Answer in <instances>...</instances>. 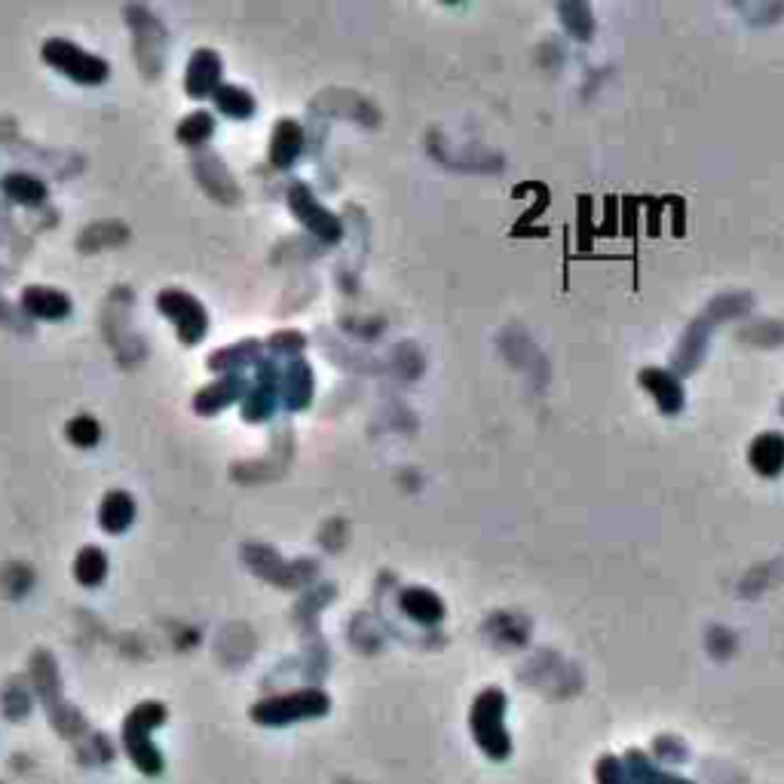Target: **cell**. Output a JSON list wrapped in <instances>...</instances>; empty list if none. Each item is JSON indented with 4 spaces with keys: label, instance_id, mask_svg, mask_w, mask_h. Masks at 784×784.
<instances>
[{
    "label": "cell",
    "instance_id": "1",
    "mask_svg": "<svg viewBox=\"0 0 784 784\" xmlns=\"http://www.w3.org/2000/svg\"><path fill=\"white\" fill-rule=\"evenodd\" d=\"M751 307V298L748 294H720V298L686 328L683 334V343H680V350L674 356V365L680 371H693L699 362H702V353H705V343H708V334L729 316H739Z\"/></svg>",
    "mask_w": 784,
    "mask_h": 784
},
{
    "label": "cell",
    "instance_id": "2",
    "mask_svg": "<svg viewBox=\"0 0 784 784\" xmlns=\"http://www.w3.org/2000/svg\"><path fill=\"white\" fill-rule=\"evenodd\" d=\"M166 720V708L160 702H141L132 708V714L123 723V742L132 757V763L144 775H157L163 769V754L151 742V729Z\"/></svg>",
    "mask_w": 784,
    "mask_h": 784
},
{
    "label": "cell",
    "instance_id": "3",
    "mask_svg": "<svg viewBox=\"0 0 784 784\" xmlns=\"http://www.w3.org/2000/svg\"><path fill=\"white\" fill-rule=\"evenodd\" d=\"M506 696L500 690H484L475 705H472V735L478 748L490 757V760H506L512 751L509 732H506Z\"/></svg>",
    "mask_w": 784,
    "mask_h": 784
},
{
    "label": "cell",
    "instance_id": "4",
    "mask_svg": "<svg viewBox=\"0 0 784 784\" xmlns=\"http://www.w3.org/2000/svg\"><path fill=\"white\" fill-rule=\"evenodd\" d=\"M43 59H46V65L62 71L68 80L83 83V86H98V83H105L108 74H111V65L102 56L86 53L83 46H77L65 37L43 40Z\"/></svg>",
    "mask_w": 784,
    "mask_h": 784
},
{
    "label": "cell",
    "instance_id": "5",
    "mask_svg": "<svg viewBox=\"0 0 784 784\" xmlns=\"http://www.w3.org/2000/svg\"><path fill=\"white\" fill-rule=\"evenodd\" d=\"M157 310L175 325L184 347H196L209 334V313L206 307L193 298L190 291L181 288H163L157 294Z\"/></svg>",
    "mask_w": 784,
    "mask_h": 784
},
{
    "label": "cell",
    "instance_id": "6",
    "mask_svg": "<svg viewBox=\"0 0 784 784\" xmlns=\"http://www.w3.org/2000/svg\"><path fill=\"white\" fill-rule=\"evenodd\" d=\"M331 699L322 690H301V693H288V696H276L267 702H258L252 708V717L264 726H288L298 720H313L328 714Z\"/></svg>",
    "mask_w": 784,
    "mask_h": 784
},
{
    "label": "cell",
    "instance_id": "7",
    "mask_svg": "<svg viewBox=\"0 0 784 784\" xmlns=\"http://www.w3.org/2000/svg\"><path fill=\"white\" fill-rule=\"evenodd\" d=\"M242 558H245V564H249L252 573H258L261 579L282 585V588H301L304 582H310L316 576L313 561H285L270 546H261V543L245 546Z\"/></svg>",
    "mask_w": 784,
    "mask_h": 784
},
{
    "label": "cell",
    "instance_id": "8",
    "mask_svg": "<svg viewBox=\"0 0 784 784\" xmlns=\"http://www.w3.org/2000/svg\"><path fill=\"white\" fill-rule=\"evenodd\" d=\"M126 19L135 40V62L147 77H157L163 68V46H166V28L163 22L144 7H126Z\"/></svg>",
    "mask_w": 784,
    "mask_h": 784
},
{
    "label": "cell",
    "instance_id": "9",
    "mask_svg": "<svg viewBox=\"0 0 784 784\" xmlns=\"http://www.w3.org/2000/svg\"><path fill=\"white\" fill-rule=\"evenodd\" d=\"M31 677H34V690L37 696L43 699V705L49 708V717L53 723L62 729V732H71V729H80L83 720L74 708H68L62 702V686H59V671H56V662L49 653H34L31 659Z\"/></svg>",
    "mask_w": 784,
    "mask_h": 784
},
{
    "label": "cell",
    "instance_id": "10",
    "mask_svg": "<svg viewBox=\"0 0 784 784\" xmlns=\"http://www.w3.org/2000/svg\"><path fill=\"white\" fill-rule=\"evenodd\" d=\"M288 209H291V215L298 218L316 239H322V242H328V245L343 236L340 218H337L328 206H322L319 196H316L307 184H301V181L288 187Z\"/></svg>",
    "mask_w": 784,
    "mask_h": 784
},
{
    "label": "cell",
    "instance_id": "11",
    "mask_svg": "<svg viewBox=\"0 0 784 784\" xmlns=\"http://www.w3.org/2000/svg\"><path fill=\"white\" fill-rule=\"evenodd\" d=\"M282 383V371L273 362H258V383L252 392H245V405H242V417L249 423H264L276 405V392Z\"/></svg>",
    "mask_w": 784,
    "mask_h": 784
},
{
    "label": "cell",
    "instance_id": "12",
    "mask_svg": "<svg viewBox=\"0 0 784 784\" xmlns=\"http://www.w3.org/2000/svg\"><path fill=\"white\" fill-rule=\"evenodd\" d=\"M218 83H221V59L215 49L200 46L187 62L184 89L193 98H206L209 92H218Z\"/></svg>",
    "mask_w": 784,
    "mask_h": 784
},
{
    "label": "cell",
    "instance_id": "13",
    "mask_svg": "<svg viewBox=\"0 0 784 784\" xmlns=\"http://www.w3.org/2000/svg\"><path fill=\"white\" fill-rule=\"evenodd\" d=\"M22 307L28 316L43 319V322H59L71 313V298L59 288L49 285H28L22 291Z\"/></svg>",
    "mask_w": 784,
    "mask_h": 784
},
{
    "label": "cell",
    "instance_id": "14",
    "mask_svg": "<svg viewBox=\"0 0 784 784\" xmlns=\"http://www.w3.org/2000/svg\"><path fill=\"white\" fill-rule=\"evenodd\" d=\"M245 392H249V383H245L239 374H230V377H221V380H215V383H209L196 392L193 408H196V414L212 417V414L224 411L227 405H233L236 399H245Z\"/></svg>",
    "mask_w": 784,
    "mask_h": 784
},
{
    "label": "cell",
    "instance_id": "15",
    "mask_svg": "<svg viewBox=\"0 0 784 784\" xmlns=\"http://www.w3.org/2000/svg\"><path fill=\"white\" fill-rule=\"evenodd\" d=\"M193 172L200 178V184L215 196L221 203H236L239 200V187L233 181V175L227 172L224 160L218 154H203L193 160Z\"/></svg>",
    "mask_w": 784,
    "mask_h": 784
},
{
    "label": "cell",
    "instance_id": "16",
    "mask_svg": "<svg viewBox=\"0 0 784 784\" xmlns=\"http://www.w3.org/2000/svg\"><path fill=\"white\" fill-rule=\"evenodd\" d=\"M313 386H316V380H313L310 362L294 359V362L285 368L282 383H279L285 408H288V411H304V408H310V402H313Z\"/></svg>",
    "mask_w": 784,
    "mask_h": 784
},
{
    "label": "cell",
    "instance_id": "17",
    "mask_svg": "<svg viewBox=\"0 0 784 784\" xmlns=\"http://www.w3.org/2000/svg\"><path fill=\"white\" fill-rule=\"evenodd\" d=\"M304 154V126L298 120H279L270 138V160L276 169H288Z\"/></svg>",
    "mask_w": 784,
    "mask_h": 784
},
{
    "label": "cell",
    "instance_id": "18",
    "mask_svg": "<svg viewBox=\"0 0 784 784\" xmlns=\"http://www.w3.org/2000/svg\"><path fill=\"white\" fill-rule=\"evenodd\" d=\"M641 383L665 414H677L683 408V386L671 371L647 368V371H641Z\"/></svg>",
    "mask_w": 784,
    "mask_h": 784
},
{
    "label": "cell",
    "instance_id": "19",
    "mask_svg": "<svg viewBox=\"0 0 784 784\" xmlns=\"http://www.w3.org/2000/svg\"><path fill=\"white\" fill-rule=\"evenodd\" d=\"M748 460L751 466L766 475V478H775L781 469H784V435L781 432H763L757 435V441L748 451Z\"/></svg>",
    "mask_w": 784,
    "mask_h": 784
},
{
    "label": "cell",
    "instance_id": "20",
    "mask_svg": "<svg viewBox=\"0 0 784 784\" xmlns=\"http://www.w3.org/2000/svg\"><path fill=\"white\" fill-rule=\"evenodd\" d=\"M399 604L420 625H435V622L445 619V604H441V598L435 592H429V588H420V585L405 588Z\"/></svg>",
    "mask_w": 784,
    "mask_h": 784
},
{
    "label": "cell",
    "instance_id": "21",
    "mask_svg": "<svg viewBox=\"0 0 784 784\" xmlns=\"http://www.w3.org/2000/svg\"><path fill=\"white\" fill-rule=\"evenodd\" d=\"M98 521L108 533H123L132 527L135 521V500L126 494V490H108L102 506H98Z\"/></svg>",
    "mask_w": 784,
    "mask_h": 784
},
{
    "label": "cell",
    "instance_id": "22",
    "mask_svg": "<svg viewBox=\"0 0 784 784\" xmlns=\"http://www.w3.org/2000/svg\"><path fill=\"white\" fill-rule=\"evenodd\" d=\"M0 187H4V193L13 203H22V206H40L46 200V184L28 172H10L0 181Z\"/></svg>",
    "mask_w": 784,
    "mask_h": 784
},
{
    "label": "cell",
    "instance_id": "23",
    "mask_svg": "<svg viewBox=\"0 0 784 784\" xmlns=\"http://www.w3.org/2000/svg\"><path fill=\"white\" fill-rule=\"evenodd\" d=\"M129 239V227L120 221H98L80 233V252H98L108 249V245H120Z\"/></svg>",
    "mask_w": 784,
    "mask_h": 784
},
{
    "label": "cell",
    "instance_id": "24",
    "mask_svg": "<svg viewBox=\"0 0 784 784\" xmlns=\"http://www.w3.org/2000/svg\"><path fill=\"white\" fill-rule=\"evenodd\" d=\"M252 362H261V343L258 340H239V343H233V347L218 350L209 359V368L212 371H233V368H245Z\"/></svg>",
    "mask_w": 784,
    "mask_h": 784
},
{
    "label": "cell",
    "instance_id": "25",
    "mask_svg": "<svg viewBox=\"0 0 784 784\" xmlns=\"http://www.w3.org/2000/svg\"><path fill=\"white\" fill-rule=\"evenodd\" d=\"M215 105H218V111H224V114L233 117V120H249V117L255 114V98H252V92L242 89V86H233V83L218 86Z\"/></svg>",
    "mask_w": 784,
    "mask_h": 784
},
{
    "label": "cell",
    "instance_id": "26",
    "mask_svg": "<svg viewBox=\"0 0 784 784\" xmlns=\"http://www.w3.org/2000/svg\"><path fill=\"white\" fill-rule=\"evenodd\" d=\"M74 576H77V582L86 585V588L102 585L105 576H108V558H105V552L98 549V546L80 549V555H77V561H74Z\"/></svg>",
    "mask_w": 784,
    "mask_h": 784
},
{
    "label": "cell",
    "instance_id": "27",
    "mask_svg": "<svg viewBox=\"0 0 784 784\" xmlns=\"http://www.w3.org/2000/svg\"><path fill=\"white\" fill-rule=\"evenodd\" d=\"M215 132V117L209 111H193L178 123V141L187 147H200L212 138Z\"/></svg>",
    "mask_w": 784,
    "mask_h": 784
},
{
    "label": "cell",
    "instance_id": "28",
    "mask_svg": "<svg viewBox=\"0 0 784 784\" xmlns=\"http://www.w3.org/2000/svg\"><path fill=\"white\" fill-rule=\"evenodd\" d=\"M558 13H561L567 31H570L576 40H588V37H592L595 19H592V10H588L585 4H561Z\"/></svg>",
    "mask_w": 784,
    "mask_h": 784
},
{
    "label": "cell",
    "instance_id": "29",
    "mask_svg": "<svg viewBox=\"0 0 784 784\" xmlns=\"http://www.w3.org/2000/svg\"><path fill=\"white\" fill-rule=\"evenodd\" d=\"M65 432H68V441H71V445H77V448H95L98 438H102V426H98V420L89 417V414L74 417L65 426Z\"/></svg>",
    "mask_w": 784,
    "mask_h": 784
},
{
    "label": "cell",
    "instance_id": "30",
    "mask_svg": "<svg viewBox=\"0 0 784 784\" xmlns=\"http://www.w3.org/2000/svg\"><path fill=\"white\" fill-rule=\"evenodd\" d=\"M4 708H7V717H25L28 708H31V699H28V686L22 677H16L10 686H7V693H4Z\"/></svg>",
    "mask_w": 784,
    "mask_h": 784
},
{
    "label": "cell",
    "instance_id": "31",
    "mask_svg": "<svg viewBox=\"0 0 784 784\" xmlns=\"http://www.w3.org/2000/svg\"><path fill=\"white\" fill-rule=\"evenodd\" d=\"M307 347V337L301 331H276L270 337V350L273 353H282V356H294V359H301Z\"/></svg>",
    "mask_w": 784,
    "mask_h": 784
},
{
    "label": "cell",
    "instance_id": "32",
    "mask_svg": "<svg viewBox=\"0 0 784 784\" xmlns=\"http://www.w3.org/2000/svg\"><path fill=\"white\" fill-rule=\"evenodd\" d=\"M631 769H634L637 784H690V781H680V778H671V775H659L647 763V757H641V754H631Z\"/></svg>",
    "mask_w": 784,
    "mask_h": 784
},
{
    "label": "cell",
    "instance_id": "33",
    "mask_svg": "<svg viewBox=\"0 0 784 784\" xmlns=\"http://www.w3.org/2000/svg\"><path fill=\"white\" fill-rule=\"evenodd\" d=\"M598 781H601V784H628L625 769L619 766L616 757H604V763H601V769H598Z\"/></svg>",
    "mask_w": 784,
    "mask_h": 784
}]
</instances>
